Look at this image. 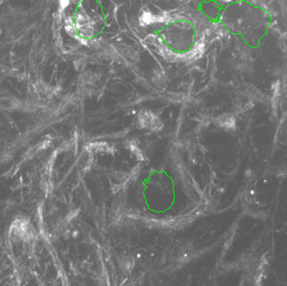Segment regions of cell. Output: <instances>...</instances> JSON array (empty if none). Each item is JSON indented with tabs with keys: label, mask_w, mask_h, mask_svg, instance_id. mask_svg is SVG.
I'll list each match as a JSON object with an SVG mask.
<instances>
[{
	"label": "cell",
	"mask_w": 287,
	"mask_h": 286,
	"mask_svg": "<svg viewBox=\"0 0 287 286\" xmlns=\"http://www.w3.org/2000/svg\"><path fill=\"white\" fill-rule=\"evenodd\" d=\"M58 4H59V8L64 10L65 9H66L69 6L70 0H58Z\"/></svg>",
	"instance_id": "obj_1"
}]
</instances>
